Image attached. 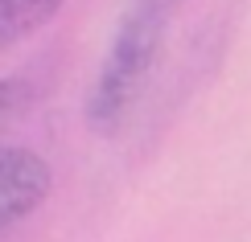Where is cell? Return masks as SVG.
Returning <instances> with one entry per match:
<instances>
[{
    "label": "cell",
    "instance_id": "cell-1",
    "mask_svg": "<svg viewBox=\"0 0 251 242\" xmlns=\"http://www.w3.org/2000/svg\"><path fill=\"white\" fill-rule=\"evenodd\" d=\"M177 0H132L124 8L116 37L107 45V58L99 66V78L87 99V123L99 135H111L124 128V119L140 103L149 74L161 58L165 29H169V13Z\"/></svg>",
    "mask_w": 251,
    "mask_h": 242
},
{
    "label": "cell",
    "instance_id": "cell-2",
    "mask_svg": "<svg viewBox=\"0 0 251 242\" xmlns=\"http://www.w3.org/2000/svg\"><path fill=\"white\" fill-rule=\"evenodd\" d=\"M54 173L33 148H0V234L46 205Z\"/></svg>",
    "mask_w": 251,
    "mask_h": 242
},
{
    "label": "cell",
    "instance_id": "cell-3",
    "mask_svg": "<svg viewBox=\"0 0 251 242\" xmlns=\"http://www.w3.org/2000/svg\"><path fill=\"white\" fill-rule=\"evenodd\" d=\"M66 0H0V49L33 37L41 25H50Z\"/></svg>",
    "mask_w": 251,
    "mask_h": 242
},
{
    "label": "cell",
    "instance_id": "cell-4",
    "mask_svg": "<svg viewBox=\"0 0 251 242\" xmlns=\"http://www.w3.org/2000/svg\"><path fill=\"white\" fill-rule=\"evenodd\" d=\"M29 82L25 78H17V74H8V78H0V132L8 128V123L17 119L21 111H25V103H29Z\"/></svg>",
    "mask_w": 251,
    "mask_h": 242
}]
</instances>
